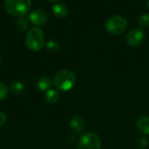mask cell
Returning a JSON list of instances; mask_svg holds the SVG:
<instances>
[{
  "instance_id": "2",
  "label": "cell",
  "mask_w": 149,
  "mask_h": 149,
  "mask_svg": "<svg viewBox=\"0 0 149 149\" xmlns=\"http://www.w3.org/2000/svg\"><path fill=\"white\" fill-rule=\"evenodd\" d=\"M25 44L26 47L31 51H39L45 45V36L43 31L38 27H31L25 37Z\"/></svg>"
},
{
  "instance_id": "10",
  "label": "cell",
  "mask_w": 149,
  "mask_h": 149,
  "mask_svg": "<svg viewBox=\"0 0 149 149\" xmlns=\"http://www.w3.org/2000/svg\"><path fill=\"white\" fill-rule=\"evenodd\" d=\"M52 11L53 13L58 17V18H65L68 14V8L65 4L62 3H58L55 4L52 7Z\"/></svg>"
},
{
  "instance_id": "21",
  "label": "cell",
  "mask_w": 149,
  "mask_h": 149,
  "mask_svg": "<svg viewBox=\"0 0 149 149\" xmlns=\"http://www.w3.org/2000/svg\"><path fill=\"white\" fill-rule=\"evenodd\" d=\"M48 1H50V2H55V1H58V0H48Z\"/></svg>"
},
{
  "instance_id": "22",
  "label": "cell",
  "mask_w": 149,
  "mask_h": 149,
  "mask_svg": "<svg viewBox=\"0 0 149 149\" xmlns=\"http://www.w3.org/2000/svg\"><path fill=\"white\" fill-rule=\"evenodd\" d=\"M0 62H1V57H0Z\"/></svg>"
},
{
  "instance_id": "19",
  "label": "cell",
  "mask_w": 149,
  "mask_h": 149,
  "mask_svg": "<svg viewBox=\"0 0 149 149\" xmlns=\"http://www.w3.org/2000/svg\"><path fill=\"white\" fill-rule=\"evenodd\" d=\"M7 120V116L4 112H0V126H3Z\"/></svg>"
},
{
  "instance_id": "16",
  "label": "cell",
  "mask_w": 149,
  "mask_h": 149,
  "mask_svg": "<svg viewBox=\"0 0 149 149\" xmlns=\"http://www.w3.org/2000/svg\"><path fill=\"white\" fill-rule=\"evenodd\" d=\"M45 47L51 52H56L59 49V44L58 43V41H56L54 40H51L48 42H46Z\"/></svg>"
},
{
  "instance_id": "3",
  "label": "cell",
  "mask_w": 149,
  "mask_h": 149,
  "mask_svg": "<svg viewBox=\"0 0 149 149\" xmlns=\"http://www.w3.org/2000/svg\"><path fill=\"white\" fill-rule=\"evenodd\" d=\"M31 0H5L4 8L6 11L13 16H24L31 9Z\"/></svg>"
},
{
  "instance_id": "14",
  "label": "cell",
  "mask_w": 149,
  "mask_h": 149,
  "mask_svg": "<svg viewBox=\"0 0 149 149\" xmlns=\"http://www.w3.org/2000/svg\"><path fill=\"white\" fill-rule=\"evenodd\" d=\"M29 25H30V21H29V18H27L26 17L24 16H21V17H18L17 22H16V25L17 27L20 30V31H26L27 28L29 27Z\"/></svg>"
},
{
  "instance_id": "17",
  "label": "cell",
  "mask_w": 149,
  "mask_h": 149,
  "mask_svg": "<svg viewBox=\"0 0 149 149\" xmlns=\"http://www.w3.org/2000/svg\"><path fill=\"white\" fill-rule=\"evenodd\" d=\"M7 94H8V86L6 85V83L0 82V101L4 99Z\"/></svg>"
},
{
  "instance_id": "18",
  "label": "cell",
  "mask_w": 149,
  "mask_h": 149,
  "mask_svg": "<svg viewBox=\"0 0 149 149\" xmlns=\"http://www.w3.org/2000/svg\"><path fill=\"white\" fill-rule=\"evenodd\" d=\"M148 145V140L145 139V138H141L140 140H138L137 141V147L140 149H145Z\"/></svg>"
},
{
  "instance_id": "13",
  "label": "cell",
  "mask_w": 149,
  "mask_h": 149,
  "mask_svg": "<svg viewBox=\"0 0 149 149\" xmlns=\"http://www.w3.org/2000/svg\"><path fill=\"white\" fill-rule=\"evenodd\" d=\"M10 90L14 95H21L24 92L25 87L21 82H14L10 86Z\"/></svg>"
},
{
  "instance_id": "12",
  "label": "cell",
  "mask_w": 149,
  "mask_h": 149,
  "mask_svg": "<svg viewBox=\"0 0 149 149\" xmlns=\"http://www.w3.org/2000/svg\"><path fill=\"white\" fill-rule=\"evenodd\" d=\"M45 100H46L47 103H49V104H55V103H57L59 100L60 95H59V93L57 90L50 89L49 90H47L45 92Z\"/></svg>"
},
{
  "instance_id": "9",
  "label": "cell",
  "mask_w": 149,
  "mask_h": 149,
  "mask_svg": "<svg viewBox=\"0 0 149 149\" xmlns=\"http://www.w3.org/2000/svg\"><path fill=\"white\" fill-rule=\"evenodd\" d=\"M137 127L139 131L145 135H149V117L144 116L137 120Z\"/></svg>"
},
{
  "instance_id": "1",
  "label": "cell",
  "mask_w": 149,
  "mask_h": 149,
  "mask_svg": "<svg viewBox=\"0 0 149 149\" xmlns=\"http://www.w3.org/2000/svg\"><path fill=\"white\" fill-rule=\"evenodd\" d=\"M76 83L75 75L68 69L58 71L53 78L54 87L60 91H67L73 88Z\"/></svg>"
},
{
  "instance_id": "8",
  "label": "cell",
  "mask_w": 149,
  "mask_h": 149,
  "mask_svg": "<svg viewBox=\"0 0 149 149\" xmlns=\"http://www.w3.org/2000/svg\"><path fill=\"white\" fill-rule=\"evenodd\" d=\"M70 127L71 129L77 134L83 133L85 130V120L80 116H74L70 120Z\"/></svg>"
},
{
  "instance_id": "5",
  "label": "cell",
  "mask_w": 149,
  "mask_h": 149,
  "mask_svg": "<svg viewBox=\"0 0 149 149\" xmlns=\"http://www.w3.org/2000/svg\"><path fill=\"white\" fill-rule=\"evenodd\" d=\"M100 138L94 133H86L78 141V149H100Z\"/></svg>"
},
{
  "instance_id": "20",
  "label": "cell",
  "mask_w": 149,
  "mask_h": 149,
  "mask_svg": "<svg viewBox=\"0 0 149 149\" xmlns=\"http://www.w3.org/2000/svg\"><path fill=\"white\" fill-rule=\"evenodd\" d=\"M146 2H147V5H148V7L149 8V0H146Z\"/></svg>"
},
{
  "instance_id": "4",
  "label": "cell",
  "mask_w": 149,
  "mask_h": 149,
  "mask_svg": "<svg viewBox=\"0 0 149 149\" xmlns=\"http://www.w3.org/2000/svg\"><path fill=\"white\" fill-rule=\"evenodd\" d=\"M127 27V20L121 15L111 17L105 25L106 30L111 34H120L126 31Z\"/></svg>"
},
{
  "instance_id": "6",
  "label": "cell",
  "mask_w": 149,
  "mask_h": 149,
  "mask_svg": "<svg viewBox=\"0 0 149 149\" xmlns=\"http://www.w3.org/2000/svg\"><path fill=\"white\" fill-rule=\"evenodd\" d=\"M144 32L139 28L132 29L127 35V42L132 47H138L144 41Z\"/></svg>"
},
{
  "instance_id": "7",
  "label": "cell",
  "mask_w": 149,
  "mask_h": 149,
  "mask_svg": "<svg viewBox=\"0 0 149 149\" xmlns=\"http://www.w3.org/2000/svg\"><path fill=\"white\" fill-rule=\"evenodd\" d=\"M29 19L32 24L36 25H44L47 23L49 16L45 11L41 9H36L30 13Z\"/></svg>"
},
{
  "instance_id": "11",
  "label": "cell",
  "mask_w": 149,
  "mask_h": 149,
  "mask_svg": "<svg viewBox=\"0 0 149 149\" xmlns=\"http://www.w3.org/2000/svg\"><path fill=\"white\" fill-rule=\"evenodd\" d=\"M38 88L41 91H47L50 90V88L52 85V83L51 79L48 76H41L38 81Z\"/></svg>"
},
{
  "instance_id": "15",
  "label": "cell",
  "mask_w": 149,
  "mask_h": 149,
  "mask_svg": "<svg viewBox=\"0 0 149 149\" xmlns=\"http://www.w3.org/2000/svg\"><path fill=\"white\" fill-rule=\"evenodd\" d=\"M137 23L141 28H148L149 26V14L148 13H143L141 14L138 20Z\"/></svg>"
}]
</instances>
